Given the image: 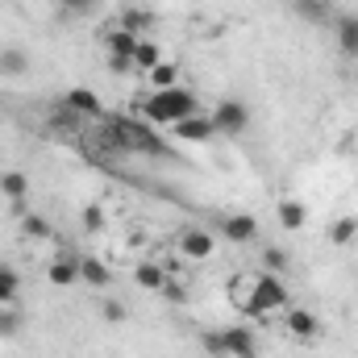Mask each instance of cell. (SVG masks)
<instances>
[{"label":"cell","mask_w":358,"mask_h":358,"mask_svg":"<svg viewBox=\"0 0 358 358\" xmlns=\"http://www.w3.org/2000/svg\"><path fill=\"white\" fill-rule=\"evenodd\" d=\"M76 263H80V283H88V287H108L113 283V271L104 267L96 255H80Z\"/></svg>","instance_id":"30bf717a"},{"label":"cell","mask_w":358,"mask_h":358,"mask_svg":"<svg viewBox=\"0 0 358 358\" xmlns=\"http://www.w3.org/2000/svg\"><path fill=\"white\" fill-rule=\"evenodd\" d=\"M234 304L246 313V317H271L279 308H287V287L279 275H255L250 283H234Z\"/></svg>","instance_id":"6da1fadb"},{"label":"cell","mask_w":358,"mask_h":358,"mask_svg":"<svg viewBox=\"0 0 358 358\" xmlns=\"http://www.w3.org/2000/svg\"><path fill=\"white\" fill-rule=\"evenodd\" d=\"M200 342H204V350L213 358H225V342H221V329H208V334H200Z\"/></svg>","instance_id":"83f0119b"},{"label":"cell","mask_w":358,"mask_h":358,"mask_svg":"<svg viewBox=\"0 0 358 358\" xmlns=\"http://www.w3.org/2000/svg\"><path fill=\"white\" fill-rule=\"evenodd\" d=\"M134 283L146 287V292H163V287L171 283V275L159 267V263H138V267H134Z\"/></svg>","instance_id":"4fadbf2b"},{"label":"cell","mask_w":358,"mask_h":358,"mask_svg":"<svg viewBox=\"0 0 358 358\" xmlns=\"http://www.w3.org/2000/svg\"><path fill=\"white\" fill-rule=\"evenodd\" d=\"M159 63H163V46H159V42H150V38H142V42H138V50H134V71L150 76Z\"/></svg>","instance_id":"9a60e30c"},{"label":"cell","mask_w":358,"mask_h":358,"mask_svg":"<svg viewBox=\"0 0 358 358\" xmlns=\"http://www.w3.org/2000/svg\"><path fill=\"white\" fill-rule=\"evenodd\" d=\"M221 342H225V358H259V334L246 325L221 329Z\"/></svg>","instance_id":"5b68a950"},{"label":"cell","mask_w":358,"mask_h":358,"mask_svg":"<svg viewBox=\"0 0 358 358\" xmlns=\"http://www.w3.org/2000/svg\"><path fill=\"white\" fill-rule=\"evenodd\" d=\"M63 104L76 113V117H104V104H100V96L96 92H88V88H71L67 96H63Z\"/></svg>","instance_id":"9c48e42d"},{"label":"cell","mask_w":358,"mask_h":358,"mask_svg":"<svg viewBox=\"0 0 358 358\" xmlns=\"http://www.w3.org/2000/svg\"><path fill=\"white\" fill-rule=\"evenodd\" d=\"M46 279H50L55 287H71V283H80V263H76V259H55V263L46 267Z\"/></svg>","instance_id":"e0dca14e"},{"label":"cell","mask_w":358,"mask_h":358,"mask_svg":"<svg viewBox=\"0 0 358 358\" xmlns=\"http://www.w3.org/2000/svg\"><path fill=\"white\" fill-rule=\"evenodd\" d=\"M208 117H213L217 134H229V138L246 134V125H250V113H246V104H242V100H221Z\"/></svg>","instance_id":"3957f363"},{"label":"cell","mask_w":358,"mask_h":358,"mask_svg":"<svg viewBox=\"0 0 358 358\" xmlns=\"http://www.w3.org/2000/svg\"><path fill=\"white\" fill-rule=\"evenodd\" d=\"M117 25L129 29V34H138V38H146V29L155 25V13H146V8H121V21Z\"/></svg>","instance_id":"ac0fdd59"},{"label":"cell","mask_w":358,"mask_h":358,"mask_svg":"<svg viewBox=\"0 0 358 358\" xmlns=\"http://www.w3.org/2000/svg\"><path fill=\"white\" fill-rule=\"evenodd\" d=\"M171 129H176L179 142H213V134H217V125H213V117H208V113L183 117V121H176Z\"/></svg>","instance_id":"ba28073f"},{"label":"cell","mask_w":358,"mask_h":358,"mask_svg":"<svg viewBox=\"0 0 358 358\" xmlns=\"http://www.w3.org/2000/svg\"><path fill=\"white\" fill-rule=\"evenodd\" d=\"M80 221H84V229H88V234H104V225H108V217H104V208H100V204H84Z\"/></svg>","instance_id":"d4e9b609"},{"label":"cell","mask_w":358,"mask_h":358,"mask_svg":"<svg viewBox=\"0 0 358 358\" xmlns=\"http://www.w3.org/2000/svg\"><path fill=\"white\" fill-rule=\"evenodd\" d=\"M358 238V221L355 217H338L334 225H329V246H350Z\"/></svg>","instance_id":"7402d4cb"},{"label":"cell","mask_w":358,"mask_h":358,"mask_svg":"<svg viewBox=\"0 0 358 358\" xmlns=\"http://www.w3.org/2000/svg\"><path fill=\"white\" fill-rule=\"evenodd\" d=\"M338 46L346 59H358V13L338 17Z\"/></svg>","instance_id":"5bb4252c"},{"label":"cell","mask_w":358,"mask_h":358,"mask_svg":"<svg viewBox=\"0 0 358 358\" xmlns=\"http://www.w3.org/2000/svg\"><path fill=\"white\" fill-rule=\"evenodd\" d=\"M92 4H96V0H63V8H71V13H84Z\"/></svg>","instance_id":"4dcf8cb0"},{"label":"cell","mask_w":358,"mask_h":358,"mask_svg":"<svg viewBox=\"0 0 358 358\" xmlns=\"http://www.w3.org/2000/svg\"><path fill=\"white\" fill-rule=\"evenodd\" d=\"M176 250L183 255V259H192V263H208L213 259V250H217V242H213V234L208 229H179L176 238Z\"/></svg>","instance_id":"277c9868"},{"label":"cell","mask_w":358,"mask_h":358,"mask_svg":"<svg viewBox=\"0 0 358 358\" xmlns=\"http://www.w3.org/2000/svg\"><path fill=\"white\" fill-rule=\"evenodd\" d=\"M221 238L234 242V246H246V242L259 238V221L250 213H225L221 217Z\"/></svg>","instance_id":"8992f818"},{"label":"cell","mask_w":358,"mask_h":358,"mask_svg":"<svg viewBox=\"0 0 358 358\" xmlns=\"http://www.w3.org/2000/svg\"><path fill=\"white\" fill-rule=\"evenodd\" d=\"M196 113H200V100L187 88H159L142 100V117L150 125H176V121L196 117Z\"/></svg>","instance_id":"7a4b0ae2"},{"label":"cell","mask_w":358,"mask_h":358,"mask_svg":"<svg viewBox=\"0 0 358 358\" xmlns=\"http://www.w3.org/2000/svg\"><path fill=\"white\" fill-rule=\"evenodd\" d=\"M283 329L296 338V342H313L321 334V321L308 313V308H283Z\"/></svg>","instance_id":"52a82bcc"},{"label":"cell","mask_w":358,"mask_h":358,"mask_svg":"<svg viewBox=\"0 0 358 358\" xmlns=\"http://www.w3.org/2000/svg\"><path fill=\"white\" fill-rule=\"evenodd\" d=\"M296 13H300V21H313V25H325L329 21V0H296Z\"/></svg>","instance_id":"44dd1931"},{"label":"cell","mask_w":358,"mask_h":358,"mask_svg":"<svg viewBox=\"0 0 358 358\" xmlns=\"http://www.w3.org/2000/svg\"><path fill=\"white\" fill-rule=\"evenodd\" d=\"M25 71H29V55L21 46L0 50V76H25Z\"/></svg>","instance_id":"ffe728a7"},{"label":"cell","mask_w":358,"mask_h":358,"mask_svg":"<svg viewBox=\"0 0 358 358\" xmlns=\"http://www.w3.org/2000/svg\"><path fill=\"white\" fill-rule=\"evenodd\" d=\"M104 321H125V304L121 300H108L104 304Z\"/></svg>","instance_id":"f1b7e54d"},{"label":"cell","mask_w":358,"mask_h":358,"mask_svg":"<svg viewBox=\"0 0 358 358\" xmlns=\"http://www.w3.org/2000/svg\"><path fill=\"white\" fill-rule=\"evenodd\" d=\"M146 80H150V88H155V92H159V88H179V67H176V63H159Z\"/></svg>","instance_id":"cb8c5ba5"},{"label":"cell","mask_w":358,"mask_h":358,"mask_svg":"<svg viewBox=\"0 0 358 358\" xmlns=\"http://www.w3.org/2000/svg\"><path fill=\"white\" fill-rule=\"evenodd\" d=\"M25 192H29V176H25V171H0V196H4L8 204L25 200Z\"/></svg>","instance_id":"2e32d148"},{"label":"cell","mask_w":358,"mask_h":358,"mask_svg":"<svg viewBox=\"0 0 358 358\" xmlns=\"http://www.w3.org/2000/svg\"><path fill=\"white\" fill-rule=\"evenodd\" d=\"M104 42H108V55H117V59H129V63H134V50H138V42H142V38H138V34H129V29H121V25H113Z\"/></svg>","instance_id":"8fae6325"},{"label":"cell","mask_w":358,"mask_h":358,"mask_svg":"<svg viewBox=\"0 0 358 358\" xmlns=\"http://www.w3.org/2000/svg\"><path fill=\"white\" fill-rule=\"evenodd\" d=\"M21 313L13 308V304H0V342H13L17 334H21Z\"/></svg>","instance_id":"603a6c76"},{"label":"cell","mask_w":358,"mask_h":358,"mask_svg":"<svg viewBox=\"0 0 358 358\" xmlns=\"http://www.w3.org/2000/svg\"><path fill=\"white\" fill-rule=\"evenodd\" d=\"M108 67H113V71H134V63H129V59H117V55H108Z\"/></svg>","instance_id":"f546056e"},{"label":"cell","mask_w":358,"mask_h":358,"mask_svg":"<svg viewBox=\"0 0 358 358\" xmlns=\"http://www.w3.org/2000/svg\"><path fill=\"white\" fill-rule=\"evenodd\" d=\"M17 221H21V234H25V238H34V242H50V238H55L50 221H46V217H38V213H25V217H17Z\"/></svg>","instance_id":"d6986e66"},{"label":"cell","mask_w":358,"mask_h":358,"mask_svg":"<svg viewBox=\"0 0 358 358\" xmlns=\"http://www.w3.org/2000/svg\"><path fill=\"white\" fill-rule=\"evenodd\" d=\"M17 287H21L17 271H13V267H0V304H13V300H17Z\"/></svg>","instance_id":"484cf974"},{"label":"cell","mask_w":358,"mask_h":358,"mask_svg":"<svg viewBox=\"0 0 358 358\" xmlns=\"http://www.w3.org/2000/svg\"><path fill=\"white\" fill-rule=\"evenodd\" d=\"M275 217H279V225H283L287 234H296V229H304L308 208H304L300 200H279V204H275Z\"/></svg>","instance_id":"7c38bea8"},{"label":"cell","mask_w":358,"mask_h":358,"mask_svg":"<svg viewBox=\"0 0 358 358\" xmlns=\"http://www.w3.org/2000/svg\"><path fill=\"white\" fill-rule=\"evenodd\" d=\"M263 267H267L271 275H283V271H287V250L267 246V250H263Z\"/></svg>","instance_id":"4316f807"}]
</instances>
